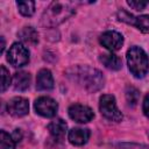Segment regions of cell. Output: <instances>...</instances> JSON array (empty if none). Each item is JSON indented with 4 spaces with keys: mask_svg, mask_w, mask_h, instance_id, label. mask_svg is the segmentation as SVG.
<instances>
[{
    "mask_svg": "<svg viewBox=\"0 0 149 149\" xmlns=\"http://www.w3.org/2000/svg\"><path fill=\"white\" fill-rule=\"evenodd\" d=\"M54 87V78L48 69H42L37 73L36 88L38 91H49Z\"/></svg>",
    "mask_w": 149,
    "mask_h": 149,
    "instance_id": "obj_11",
    "label": "cell"
},
{
    "mask_svg": "<svg viewBox=\"0 0 149 149\" xmlns=\"http://www.w3.org/2000/svg\"><path fill=\"white\" fill-rule=\"evenodd\" d=\"M48 129L51 134V136L56 140V141H62L65 136L66 129H68V125L65 121H63L62 119H56L52 122L49 123Z\"/></svg>",
    "mask_w": 149,
    "mask_h": 149,
    "instance_id": "obj_12",
    "label": "cell"
},
{
    "mask_svg": "<svg viewBox=\"0 0 149 149\" xmlns=\"http://www.w3.org/2000/svg\"><path fill=\"white\" fill-rule=\"evenodd\" d=\"M19 37L27 44H36L38 42V34L33 27H24L19 31Z\"/></svg>",
    "mask_w": 149,
    "mask_h": 149,
    "instance_id": "obj_16",
    "label": "cell"
},
{
    "mask_svg": "<svg viewBox=\"0 0 149 149\" xmlns=\"http://www.w3.org/2000/svg\"><path fill=\"white\" fill-rule=\"evenodd\" d=\"M7 61L15 68L23 66L29 62V51L22 43H13L7 52Z\"/></svg>",
    "mask_w": 149,
    "mask_h": 149,
    "instance_id": "obj_5",
    "label": "cell"
},
{
    "mask_svg": "<svg viewBox=\"0 0 149 149\" xmlns=\"http://www.w3.org/2000/svg\"><path fill=\"white\" fill-rule=\"evenodd\" d=\"M143 113L147 118H149V93L144 97L143 100Z\"/></svg>",
    "mask_w": 149,
    "mask_h": 149,
    "instance_id": "obj_23",
    "label": "cell"
},
{
    "mask_svg": "<svg viewBox=\"0 0 149 149\" xmlns=\"http://www.w3.org/2000/svg\"><path fill=\"white\" fill-rule=\"evenodd\" d=\"M100 62H101L107 69L114 70V71L121 69V66H122L121 59H120L116 55H114V54H112V52H111V54H104V55H101V56H100Z\"/></svg>",
    "mask_w": 149,
    "mask_h": 149,
    "instance_id": "obj_15",
    "label": "cell"
},
{
    "mask_svg": "<svg viewBox=\"0 0 149 149\" xmlns=\"http://www.w3.org/2000/svg\"><path fill=\"white\" fill-rule=\"evenodd\" d=\"M16 6L19 12L24 16H31L35 12V2L34 1H17Z\"/></svg>",
    "mask_w": 149,
    "mask_h": 149,
    "instance_id": "obj_17",
    "label": "cell"
},
{
    "mask_svg": "<svg viewBox=\"0 0 149 149\" xmlns=\"http://www.w3.org/2000/svg\"><path fill=\"white\" fill-rule=\"evenodd\" d=\"M118 149H149L148 146H143V144H134V143H125V144H120L118 147Z\"/></svg>",
    "mask_w": 149,
    "mask_h": 149,
    "instance_id": "obj_22",
    "label": "cell"
},
{
    "mask_svg": "<svg viewBox=\"0 0 149 149\" xmlns=\"http://www.w3.org/2000/svg\"><path fill=\"white\" fill-rule=\"evenodd\" d=\"M30 85V74L24 71L14 73L13 76V86L16 91H26Z\"/></svg>",
    "mask_w": 149,
    "mask_h": 149,
    "instance_id": "obj_14",
    "label": "cell"
},
{
    "mask_svg": "<svg viewBox=\"0 0 149 149\" xmlns=\"http://www.w3.org/2000/svg\"><path fill=\"white\" fill-rule=\"evenodd\" d=\"M139 97H140V92L133 87V86H128L127 90H126V99H127V102L129 106L134 107L137 101H139Z\"/></svg>",
    "mask_w": 149,
    "mask_h": 149,
    "instance_id": "obj_19",
    "label": "cell"
},
{
    "mask_svg": "<svg viewBox=\"0 0 149 149\" xmlns=\"http://www.w3.org/2000/svg\"><path fill=\"white\" fill-rule=\"evenodd\" d=\"M90 139V130L86 128H73L69 132V141L74 146H83Z\"/></svg>",
    "mask_w": 149,
    "mask_h": 149,
    "instance_id": "obj_13",
    "label": "cell"
},
{
    "mask_svg": "<svg viewBox=\"0 0 149 149\" xmlns=\"http://www.w3.org/2000/svg\"><path fill=\"white\" fill-rule=\"evenodd\" d=\"M99 41L102 44V47H105L106 49H108L111 51H116V50L121 49V47L123 44L122 35L114 30H108V31H105L104 34H101Z\"/></svg>",
    "mask_w": 149,
    "mask_h": 149,
    "instance_id": "obj_9",
    "label": "cell"
},
{
    "mask_svg": "<svg viewBox=\"0 0 149 149\" xmlns=\"http://www.w3.org/2000/svg\"><path fill=\"white\" fill-rule=\"evenodd\" d=\"M118 17L120 21L129 23L135 26L142 33H149V15H140V16H133L132 14L121 10L118 13Z\"/></svg>",
    "mask_w": 149,
    "mask_h": 149,
    "instance_id": "obj_7",
    "label": "cell"
},
{
    "mask_svg": "<svg viewBox=\"0 0 149 149\" xmlns=\"http://www.w3.org/2000/svg\"><path fill=\"white\" fill-rule=\"evenodd\" d=\"M99 109H100L101 114L111 121H121L122 120V114L116 107L115 98L111 94H104L100 97Z\"/></svg>",
    "mask_w": 149,
    "mask_h": 149,
    "instance_id": "obj_4",
    "label": "cell"
},
{
    "mask_svg": "<svg viewBox=\"0 0 149 149\" xmlns=\"http://www.w3.org/2000/svg\"><path fill=\"white\" fill-rule=\"evenodd\" d=\"M34 107H35V111L37 114L44 116V118H52L55 116L56 112H57V102L49 98V97H40L35 100V104H34Z\"/></svg>",
    "mask_w": 149,
    "mask_h": 149,
    "instance_id": "obj_6",
    "label": "cell"
},
{
    "mask_svg": "<svg viewBox=\"0 0 149 149\" xmlns=\"http://www.w3.org/2000/svg\"><path fill=\"white\" fill-rule=\"evenodd\" d=\"M73 77L78 84L83 85L88 92H94L104 86V77L100 71L87 66L73 69Z\"/></svg>",
    "mask_w": 149,
    "mask_h": 149,
    "instance_id": "obj_2",
    "label": "cell"
},
{
    "mask_svg": "<svg viewBox=\"0 0 149 149\" xmlns=\"http://www.w3.org/2000/svg\"><path fill=\"white\" fill-rule=\"evenodd\" d=\"M148 3V1H127V5L136 10H142Z\"/></svg>",
    "mask_w": 149,
    "mask_h": 149,
    "instance_id": "obj_21",
    "label": "cell"
},
{
    "mask_svg": "<svg viewBox=\"0 0 149 149\" xmlns=\"http://www.w3.org/2000/svg\"><path fill=\"white\" fill-rule=\"evenodd\" d=\"M69 116L79 123H85L88 122L93 119L94 114L93 111L85 105H80V104H73L69 107Z\"/></svg>",
    "mask_w": 149,
    "mask_h": 149,
    "instance_id": "obj_8",
    "label": "cell"
},
{
    "mask_svg": "<svg viewBox=\"0 0 149 149\" xmlns=\"http://www.w3.org/2000/svg\"><path fill=\"white\" fill-rule=\"evenodd\" d=\"M7 109H8V113L15 118L24 116L29 111L28 100L22 97H15L8 101Z\"/></svg>",
    "mask_w": 149,
    "mask_h": 149,
    "instance_id": "obj_10",
    "label": "cell"
},
{
    "mask_svg": "<svg viewBox=\"0 0 149 149\" xmlns=\"http://www.w3.org/2000/svg\"><path fill=\"white\" fill-rule=\"evenodd\" d=\"M13 139H14V141H15V142H17V141H20V139H21V134H20V132H19V129H16V130L14 132V135H13Z\"/></svg>",
    "mask_w": 149,
    "mask_h": 149,
    "instance_id": "obj_24",
    "label": "cell"
},
{
    "mask_svg": "<svg viewBox=\"0 0 149 149\" xmlns=\"http://www.w3.org/2000/svg\"><path fill=\"white\" fill-rule=\"evenodd\" d=\"M3 49H5V40H3V37H1V49H0L1 54L3 52Z\"/></svg>",
    "mask_w": 149,
    "mask_h": 149,
    "instance_id": "obj_25",
    "label": "cell"
},
{
    "mask_svg": "<svg viewBox=\"0 0 149 149\" xmlns=\"http://www.w3.org/2000/svg\"><path fill=\"white\" fill-rule=\"evenodd\" d=\"M127 64L129 71L136 78L144 77L149 70L148 56L140 47H132L127 51Z\"/></svg>",
    "mask_w": 149,
    "mask_h": 149,
    "instance_id": "obj_3",
    "label": "cell"
},
{
    "mask_svg": "<svg viewBox=\"0 0 149 149\" xmlns=\"http://www.w3.org/2000/svg\"><path fill=\"white\" fill-rule=\"evenodd\" d=\"M0 149H14L15 148V141L13 136L7 134L5 130L0 132Z\"/></svg>",
    "mask_w": 149,
    "mask_h": 149,
    "instance_id": "obj_18",
    "label": "cell"
},
{
    "mask_svg": "<svg viewBox=\"0 0 149 149\" xmlns=\"http://www.w3.org/2000/svg\"><path fill=\"white\" fill-rule=\"evenodd\" d=\"M76 12L73 2L70 1H54L44 10L41 23L43 27H55L68 20Z\"/></svg>",
    "mask_w": 149,
    "mask_h": 149,
    "instance_id": "obj_1",
    "label": "cell"
},
{
    "mask_svg": "<svg viewBox=\"0 0 149 149\" xmlns=\"http://www.w3.org/2000/svg\"><path fill=\"white\" fill-rule=\"evenodd\" d=\"M9 84H10L9 72L3 65H1V91L5 92L7 90V87L9 86Z\"/></svg>",
    "mask_w": 149,
    "mask_h": 149,
    "instance_id": "obj_20",
    "label": "cell"
}]
</instances>
